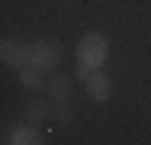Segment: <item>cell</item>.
Wrapping results in <instances>:
<instances>
[{"label":"cell","mask_w":151,"mask_h":145,"mask_svg":"<svg viewBox=\"0 0 151 145\" xmlns=\"http://www.w3.org/2000/svg\"><path fill=\"white\" fill-rule=\"evenodd\" d=\"M58 61H61V42H55V39H39V42H32V68H39V71H55Z\"/></svg>","instance_id":"3957f363"},{"label":"cell","mask_w":151,"mask_h":145,"mask_svg":"<svg viewBox=\"0 0 151 145\" xmlns=\"http://www.w3.org/2000/svg\"><path fill=\"white\" fill-rule=\"evenodd\" d=\"M42 74H45V71H39V68L26 65V68H19V84H23V87H29V90H42V87L48 84Z\"/></svg>","instance_id":"52a82bcc"},{"label":"cell","mask_w":151,"mask_h":145,"mask_svg":"<svg viewBox=\"0 0 151 145\" xmlns=\"http://www.w3.org/2000/svg\"><path fill=\"white\" fill-rule=\"evenodd\" d=\"M48 116H52V107H48L45 100H35V103L29 107V126H42Z\"/></svg>","instance_id":"ba28073f"},{"label":"cell","mask_w":151,"mask_h":145,"mask_svg":"<svg viewBox=\"0 0 151 145\" xmlns=\"http://www.w3.org/2000/svg\"><path fill=\"white\" fill-rule=\"evenodd\" d=\"M71 90H74V81H71V74H55V78H48V84H45V94H48V100H55V103H64V100H71Z\"/></svg>","instance_id":"5b68a950"},{"label":"cell","mask_w":151,"mask_h":145,"mask_svg":"<svg viewBox=\"0 0 151 145\" xmlns=\"http://www.w3.org/2000/svg\"><path fill=\"white\" fill-rule=\"evenodd\" d=\"M3 145H10V142H3Z\"/></svg>","instance_id":"30bf717a"},{"label":"cell","mask_w":151,"mask_h":145,"mask_svg":"<svg viewBox=\"0 0 151 145\" xmlns=\"http://www.w3.org/2000/svg\"><path fill=\"white\" fill-rule=\"evenodd\" d=\"M106 55H109V42H106L103 32H87V36L77 42V61H81V65H90L93 71L103 68Z\"/></svg>","instance_id":"6da1fadb"},{"label":"cell","mask_w":151,"mask_h":145,"mask_svg":"<svg viewBox=\"0 0 151 145\" xmlns=\"http://www.w3.org/2000/svg\"><path fill=\"white\" fill-rule=\"evenodd\" d=\"M10 145H42V136L35 126H13L10 129Z\"/></svg>","instance_id":"8992f818"},{"label":"cell","mask_w":151,"mask_h":145,"mask_svg":"<svg viewBox=\"0 0 151 145\" xmlns=\"http://www.w3.org/2000/svg\"><path fill=\"white\" fill-rule=\"evenodd\" d=\"M0 58H3V65L6 68H26L32 65V45L29 42H23V39H3L0 42Z\"/></svg>","instance_id":"7a4b0ae2"},{"label":"cell","mask_w":151,"mask_h":145,"mask_svg":"<svg viewBox=\"0 0 151 145\" xmlns=\"http://www.w3.org/2000/svg\"><path fill=\"white\" fill-rule=\"evenodd\" d=\"M84 84H87V97L96 100V103L109 100V94H113V81H109V74H103V71H93Z\"/></svg>","instance_id":"277c9868"},{"label":"cell","mask_w":151,"mask_h":145,"mask_svg":"<svg viewBox=\"0 0 151 145\" xmlns=\"http://www.w3.org/2000/svg\"><path fill=\"white\" fill-rule=\"evenodd\" d=\"M55 119H58V123H71V119H74V107L58 103V107H55Z\"/></svg>","instance_id":"9c48e42d"}]
</instances>
